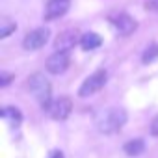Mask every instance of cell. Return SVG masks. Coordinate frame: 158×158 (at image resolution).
Masks as SVG:
<instances>
[{
	"mask_svg": "<svg viewBox=\"0 0 158 158\" xmlns=\"http://www.w3.org/2000/svg\"><path fill=\"white\" fill-rule=\"evenodd\" d=\"M136 21L130 17V15H127V13H119L115 19H114V28L121 34V35H130L134 30H136Z\"/></svg>",
	"mask_w": 158,
	"mask_h": 158,
	"instance_id": "cell-9",
	"label": "cell"
},
{
	"mask_svg": "<svg viewBox=\"0 0 158 158\" xmlns=\"http://www.w3.org/2000/svg\"><path fill=\"white\" fill-rule=\"evenodd\" d=\"M48 37H50V30L47 26L35 28V30H32L24 35L23 47H24V50H39L48 43Z\"/></svg>",
	"mask_w": 158,
	"mask_h": 158,
	"instance_id": "cell-4",
	"label": "cell"
},
{
	"mask_svg": "<svg viewBox=\"0 0 158 158\" xmlns=\"http://www.w3.org/2000/svg\"><path fill=\"white\" fill-rule=\"evenodd\" d=\"M78 41V32L76 30H65L61 32L58 37H56V43H54V48L56 50H71Z\"/></svg>",
	"mask_w": 158,
	"mask_h": 158,
	"instance_id": "cell-8",
	"label": "cell"
},
{
	"mask_svg": "<svg viewBox=\"0 0 158 158\" xmlns=\"http://www.w3.org/2000/svg\"><path fill=\"white\" fill-rule=\"evenodd\" d=\"M151 132H152V136H158V117L152 121V125H151Z\"/></svg>",
	"mask_w": 158,
	"mask_h": 158,
	"instance_id": "cell-17",
	"label": "cell"
},
{
	"mask_svg": "<svg viewBox=\"0 0 158 158\" xmlns=\"http://www.w3.org/2000/svg\"><path fill=\"white\" fill-rule=\"evenodd\" d=\"M145 10L158 13V0H147V2H145Z\"/></svg>",
	"mask_w": 158,
	"mask_h": 158,
	"instance_id": "cell-16",
	"label": "cell"
},
{
	"mask_svg": "<svg viewBox=\"0 0 158 158\" xmlns=\"http://www.w3.org/2000/svg\"><path fill=\"white\" fill-rule=\"evenodd\" d=\"M101 45H102V39H101V35L95 34V32L84 34V35L80 37V47H82L84 50H95V48H99Z\"/></svg>",
	"mask_w": 158,
	"mask_h": 158,
	"instance_id": "cell-10",
	"label": "cell"
},
{
	"mask_svg": "<svg viewBox=\"0 0 158 158\" xmlns=\"http://www.w3.org/2000/svg\"><path fill=\"white\" fill-rule=\"evenodd\" d=\"M13 80V74H10V73H0V86H2V88H6L10 82Z\"/></svg>",
	"mask_w": 158,
	"mask_h": 158,
	"instance_id": "cell-15",
	"label": "cell"
},
{
	"mask_svg": "<svg viewBox=\"0 0 158 158\" xmlns=\"http://www.w3.org/2000/svg\"><path fill=\"white\" fill-rule=\"evenodd\" d=\"M125 123H127V112L119 106L101 110L95 115V125L101 134H115L125 127Z\"/></svg>",
	"mask_w": 158,
	"mask_h": 158,
	"instance_id": "cell-1",
	"label": "cell"
},
{
	"mask_svg": "<svg viewBox=\"0 0 158 158\" xmlns=\"http://www.w3.org/2000/svg\"><path fill=\"white\" fill-rule=\"evenodd\" d=\"M69 67V52L67 50H56L47 60V71L50 74H61Z\"/></svg>",
	"mask_w": 158,
	"mask_h": 158,
	"instance_id": "cell-5",
	"label": "cell"
},
{
	"mask_svg": "<svg viewBox=\"0 0 158 158\" xmlns=\"http://www.w3.org/2000/svg\"><path fill=\"white\" fill-rule=\"evenodd\" d=\"M2 117L4 119H8L11 125H21V119H23V114L17 110V108H13V106H8V108H4L2 110Z\"/></svg>",
	"mask_w": 158,
	"mask_h": 158,
	"instance_id": "cell-12",
	"label": "cell"
},
{
	"mask_svg": "<svg viewBox=\"0 0 158 158\" xmlns=\"http://www.w3.org/2000/svg\"><path fill=\"white\" fill-rule=\"evenodd\" d=\"M67 10H69V0H48L45 8V21L60 19L67 13Z\"/></svg>",
	"mask_w": 158,
	"mask_h": 158,
	"instance_id": "cell-7",
	"label": "cell"
},
{
	"mask_svg": "<svg viewBox=\"0 0 158 158\" xmlns=\"http://www.w3.org/2000/svg\"><path fill=\"white\" fill-rule=\"evenodd\" d=\"M123 151H125V154H128V156H139V154L145 152V141L139 139V138L130 139V141H127V143L123 145Z\"/></svg>",
	"mask_w": 158,
	"mask_h": 158,
	"instance_id": "cell-11",
	"label": "cell"
},
{
	"mask_svg": "<svg viewBox=\"0 0 158 158\" xmlns=\"http://www.w3.org/2000/svg\"><path fill=\"white\" fill-rule=\"evenodd\" d=\"M28 89L34 95V99L41 104L43 110H48L52 104V86L48 82V78L43 73H34L28 78Z\"/></svg>",
	"mask_w": 158,
	"mask_h": 158,
	"instance_id": "cell-2",
	"label": "cell"
},
{
	"mask_svg": "<svg viewBox=\"0 0 158 158\" xmlns=\"http://www.w3.org/2000/svg\"><path fill=\"white\" fill-rule=\"evenodd\" d=\"M15 30H17V24L11 23L10 19H2V21H0V39H6Z\"/></svg>",
	"mask_w": 158,
	"mask_h": 158,
	"instance_id": "cell-13",
	"label": "cell"
},
{
	"mask_svg": "<svg viewBox=\"0 0 158 158\" xmlns=\"http://www.w3.org/2000/svg\"><path fill=\"white\" fill-rule=\"evenodd\" d=\"M50 158H65V156H63V152H61V151H54V152L50 154Z\"/></svg>",
	"mask_w": 158,
	"mask_h": 158,
	"instance_id": "cell-18",
	"label": "cell"
},
{
	"mask_svg": "<svg viewBox=\"0 0 158 158\" xmlns=\"http://www.w3.org/2000/svg\"><path fill=\"white\" fill-rule=\"evenodd\" d=\"M106 82H108V73L104 69L95 71L93 74H89L84 80V84L80 86V89H78V95H80V97H89V95L101 91L106 86Z\"/></svg>",
	"mask_w": 158,
	"mask_h": 158,
	"instance_id": "cell-3",
	"label": "cell"
},
{
	"mask_svg": "<svg viewBox=\"0 0 158 158\" xmlns=\"http://www.w3.org/2000/svg\"><path fill=\"white\" fill-rule=\"evenodd\" d=\"M48 112H50L52 119H56V121H65V119L69 117V114L73 112V101H71L69 97H60V99H56V101L50 104Z\"/></svg>",
	"mask_w": 158,
	"mask_h": 158,
	"instance_id": "cell-6",
	"label": "cell"
},
{
	"mask_svg": "<svg viewBox=\"0 0 158 158\" xmlns=\"http://www.w3.org/2000/svg\"><path fill=\"white\" fill-rule=\"evenodd\" d=\"M156 58H158V45L154 43V45H151V47L143 52V58H141V60H143V63H151V61H154Z\"/></svg>",
	"mask_w": 158,
	"mask_h": 158,
	"instance_id": "cell-14",
	"label": "cell"
}]
</instances>
